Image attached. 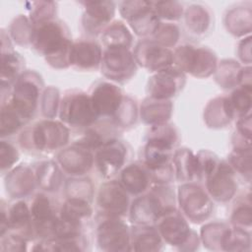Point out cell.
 Masks as SVG:
<instances>
[{
	"instance_id": "6da1fadb",
	"label": "cell",
	"mask_w": 252,
	"mask_h": 252,
	"mask_svg": "<svg viewBox=\"0 0 252 252\" xmlns=\"http://www.w3.org/2000/svg\"><path fill=\"white\" fill-rule=\"evenodd\" d=\"M32 43L53 67L66 68L71 65L73 43L62 22L49 20L33 25Z\"/></svg>"
},
{
	"instance_id": "7a4b0ae2",
	"label": "cell",
	"mask_w": 252,
	"mask_h": 252,
	"mask_svg": "<svg viewBox=\"0 0 252 252\" xmlns=\"http://www.w3.org/2000/svg\"><path fill=\"white\" fill-rule=\"evenodd\" d=\"M175 140L176 134L172 127L165 124L153 126L145 147V163L151 171L168 165Z\"/></svg>"
},
{
	"instance_id": "3957f363",
	"label": "cell",
	"mask_w": 252,
	"mask_h": 252,
	"mask_svg": "<svg viewBox=\"0 0 252 252\" xmlns=\"http://www.w3.org/2000/svg\"><path fill=\"white\" fill-rule=\"evenodd\" d=\"M173 63L182 72H189L195 77L202 78L208 77L215 72L217 58L210 49L184 45L174 52Z\"/></svg>"
},
{
	"instance_id": "277c9868",
	"label": "cell",
	"mask_w": 252,
	"mask_h": 252,
	"mask_svg": "<svg viewBox=\"0 0 252 252\" xmlns=\"http://www.w3.org/2000/svg\"><path fill=\"white\" fill-rule=\"evenodd\" d=\"M97 117L92 98L86 94L71 93L61 100L60 119L71 126H89Z\"/></svg>"
},
{
	"instance_id": "5b68a950",
	"label": "cell",
	"mask_w": 252,
	"mask_h": 252,
	"mask_svg": "<svg viewBox=\"0 0 252 252\" xmlns=\"http://www.w3.org/2000/svg\"><path fill=\"white\" fill-rule=\"evenodd\" d=\"M35 73H26L19 77L14 86L10 102L29 120L34 114L40 92L39 80H35Z\"/></svg>"
},
{
	"instance_id": "8992f818",
	"label": "cell",
	"mask_w": 252,
	"mask_h": 252,
	"mask_svg": "<svg viewBox=\"0 0 252 252\" xmlns=\"http://www.w3.org/2000/svg\"><path fill=\"white\" fill-rule=\"evenodd\" d=\"M100 63L103 75L116 82L130 79L136 71L135 58L126 47L106 48Z\"/></svg>"
},
{
	"instance_id": "52a82bcc",
	"label": "cell",
	"mask_w": 252,
	"mask_h": 252,
	"mask_svg": "<svg viewBox=\"0 0 252 252\" xmlns=\"http://www.w3.org/2000/svg\"><path fill=\"white\" fill-rule=\"evenodd\" d=\"M120 13L130 22L133 30L139 35L154 33L159 24L154 11L153 2L124 1L120 5Z\"/></svg>"
},
{
	"instance_id": "ba28073f",
	"label": "cell",
	"mask_w": 252,
	"mask_h": 252,
	"mask_svg": "<svg viewBox=\"0 0 252 252\" xmlns=\"http://www.w3.org/2000/svg\"><path fill=\"white\" fill-rule=\"evenodd\" d=\"M28 138L34 149L51 151L67 144L69 130L60 122L43 120L34 125Z\"/></svg>"
},
{
	"instance_id": "9c48e42d",
	"label": "cell",
	"mask_w": 252,
	"mask_h": 252,
	"mask_svg": "<svg viewBox=\"0 0 252 252\" xmlns=\"http://www.w3.org/2000/svg\"><path fill=\"white\" fill-rule=\"evenodd\" d=\"M97 241L102 250L126 251L131 250L130 235L124 222L115 216L104 217L97 227Z\"/></svg>"
},
{
	"instance_id": "30bf717a",
	"label": "cell",
	"mask_w": 252,
	"mask_h": 252,
	"mask_svg": "<svg viewBox=\"0 0 252 252\" xmlns=\"http://www.w3.org/2000/svg\"><path fill=\"white\" fill-rule=\"evenodd\" d=\"M134 58L152 72L165 70L173 63V53L167 47L150 40L142 41L136 46Z\"/></svg>"
},
{
	"instance_id": "8fae6325",
	"label": "cell",
	"mask_w": 252,
	"mask_h": 252,
	"mask_svg": "<svg viewBox=\"0 0 252 252\" xmlns=\"http://www.w3.org/2000/svg\"><path fill=\"white\" fill-rule=\"evenodd\" d=\"M185 82L183 72L177 67H168L165 70L157 72L148 85L151 97L158 99H168L175 95L182 89Z\"/></svg>"
},
{
	"instance_id": "7c38bea8",
	"label": "cell",
	"mask_w": 252,
	"mask_h": 252,
	"mask_svg": "<svg viewBox=\"0 0 252 252\" xmlns=\"http://www.w3.org/2000/svg\"><path fill=\"white\" fill-rule=\"evenodd\" d=\"M158 230L172 245H182L191 236L190 228L174 207L168 208L157 220Z\"/></svg>"
},
{
	"instance_id": "4fadbf2b",
	"label": "cell",
	"mask_w": 252,
	"mask_h": 252,
	"mask_svg": "<svg viewBox=\"0 0 252 252\" xmlns=\"http://www.w3.org/2000/svg\"><path fill=\"white\" fill-rule=\"evenodd\" d=\"M180 204L186 215L195 221L206 219L212 210V203L199 186L185 184L180 186Z\"/></svg>"
},
{
	"instance_id": "5bb4252c",
	"label": "cell",
	"mask_w": 252,
	"mask_h": 252,
	"mask_svg": "<svg viewBox=\"0 0 252 252\" xmlns=\"http://www.w3.org/2000/svg\"><path fill=\"white\" fill-rule=\"evenodd\" d=\"M125 156L126 149L121 142L117 140L104 142L95 156V163L101 175L109 178L116 174L124 164Z\"/></svg>"
},
{
	"instance_id": "9a60e30c",
	"label": "cell",
	"mask_w": 252,
	"mask_h": 252,
	"mask_svg": "<svg viewBox=\"0 0 252 252\" xmlns=\"http://www.w3.org/2000/svg\"><path fill=\"white\" fill-rule=\"evenodd\" d=\"M91 98L98 116L116 115L124 100L120 89L106 82L95 86Z\"/></svg>"
},
{
	"instance_id": "2e32d148",
	"label": "cell",
	"mask_w": 252,
	"mask_h": 252,
	"mask_svg": "<svg viewBox=\"0 0 252 252\" xmlns=\"http://www.w3.org/2000/svg\"><path fill=\"white\" fill-rule=\"evenodd\" d=\"M207 188L216 200H229L235 191V182L231 167L224 162H219L217 167L207 176Z\"/></svg>"
},
{
	"instance_id": "e0dca14e",
	"label": "cell",
	"mask_w": 252,
	"mask_h": 252,
	"mask_svg": "<svg viewBox=\"0 0 252 252\" xmlns=\"http://www.w3.org/2000/svg\"><path fill=\"white\" fill-rule=\"evenodd\" d=\"M98 205L108 216L124 214L128 206L127 191L117 181H109L101 185L98 192Z\"/></svg>"
},
{
	"instance_id": "ac0fdd59",
	"label": "cell",
	"mask_w": 252,
	"mask_h": 252,
	"mask_svg": "<svg viewBox=\"0 0 252 252\" xmlns=\"http://www.w3.org/2000/svg\"><path fill=\"white\" fill-rule=\"evenodd\" d=\"M85 6L83 25L90 33H97L114 16L115 6L111 1H87Z\"/></svg>"
},
{
	"instance_id": "d6986e66",
	"label": "cell",
	"mask_w": 252,
	"mask_h": 252,
	"mask_svg": "<svg viewBox=\"0 0 252 252\" xmlns=\"http://www.w3.org/2000/svg\"><path fill=\"white\" fill-rule=\"evenodd\" d=\"M166 209L168 208L163 206L162 201L159 198V192L157 190L148 196L137 199L133 203L131 218L133 221L135 220L140 224H148L157 221L158 217Z\"/></svg>"
},
{
	"instance_id": "ffe728a7",
	"label": "cell",
	"mask_w": 252,
	"mask_h": 252,
	"mask_svg": "<svg viewBox=\"0 0 252 252\" xmlns=\"http://www.w3.org/2000/svg\"><path fill=\"white\" fill-rule=\"evenodd\" d=\"M101 58V47L94 41L82 40L72 46L71 65L80 69L95 68L100 64Z\"/></svg>"
},
{
	"instance_id": "44dd1931",
	"label": "cell",
	"mask_w": 252,
	"mask_h": 252,
	"mask_svg": "<svg viewBox=\"0 0 252 252\" xmlns=\"http://www.w3.org/2000/svg\"><path fill=\"white\" fill-rule=\"evenodd\" d=\"M58 160L63 169L72 174H83L93 164V156L89 150L75 146L62 151L58 155Z\"/></svg>"
},
{
	"instance_id": "7402d4cb",
	"label": "cell",
	"mask_w": 252,
	"mask_h": 252,
	"mask_svg": "<svg viewBox=\"0 0 252 252\" xmlns=\"http://www.w3.org/2000/svg\"><path fill=\"white\" fill-rule=\"evenodd\" d=\"M171 102L167 99H158L149 97L145 99L141 107V114L148 124H164L171 113Z\"/></svg>"
},
{
	"instance_id": "603a6c76",
	"label": "cell",
	"mask_w": 252,
	"mask_h": 252,
	"mask_svg": "<svg viewBox=\"0 0 252 252\" xmlns=\"http://www.w3.org/2000/svg\"><path fill=\"white\" fill-rule=\"evenodd\" d=\"M177 178L182 181H192L201 178L197 157L189 150L178 151L174 157Z\"/></svg>"
},
{
	"instance_id": "cb8c5ba5",
	"label": "cell",
	"mask_w": 252,
	"mask_h": 252,
	"mask_svg": "<svg viewBox=\"0 0 252 252\" xmlns=\"http://www.w3.org/2000/svg\"><path fill=\"white\" fill-rule=\"evenodd\" d=\"M121 184L127 192L135 195L140 194L149 185V174L142 166L131 164L122 171Z\"/></svg>"
},
{
	"instance_id": "d4e9b609",
	"label": "cell",
	"mask_w": 252,
	"mask_h": 252,
	"mask_svg": "<svg viewBox=\"0 0 252 252\" xmlns=\"http://www.w3.org/2000/svg\"><path fill=\"white\" fill-rule=\"evenodd\" d=\"M32 172L28 167L20 166L16 168L9 177L7 181L9 187H7L10 193L15 197H21L27 195L33 188V177Z\"/></svg>"
},
{
	"instance_id": "484cf974",
	"label": "cell",
	"mask_w": 252,
	"mask_h": 252,
	"mask_svg": "<svg viewBox=\"0 0 252 252\" xmlns=\"http://www.w3.org/2000/svg\"><path fill=\"white\" fill-rule=\"evenodd\" d=\"M8 215V224L12 229L24 230V234L32 233V219L31 211L29 210L27 204L23 201L15 203L9 210Z\"/></svg>"
},
{
	"instance_id": "4316f807",
	"label": "cell",
	"mask_w": 252,
	"mask_h": 252,
	"mask_svg": "<svg viewBox=\"0 0 252 252\" xmlns=\"http://www.w3.org/2000/svg\"><path fill=\"white\" fill-rule=\"evenodd\" d=\"M132 244L135 250H158L161 244L158 230L147 225L133 228Z\"/></svg>"
},
{
	"instance_id": "83f0119b",
	"label": "cell",
	"mask_w": 252,
	"mask_h": 252,
	"mask_svg": "<svg viewBox=\"0 0 252 252\" xmlns=\"http://www.w3.org/2000/svg\"><path fill=\"white\" fill-rule=\"evenodd\" d=\"M102 44L108 47H126L132 42V35L128 29L121 23L115 22L110 25L101 34Z\"/></svg>"
},
{
	"instance_id": "f1b7e54d",
	"label": "cell",
	"mask_w": 252,
	"mask_h": 252,
	"mask_svg": "<svg viewBox=\"0 0 252 252\" xmlns=\"http://www.w3.org/2000/svg\"><path fill=\"white\" fill-rule=\"evenodd\" d=\"M92 215V208L89 202L80 198H69L61 209L60 218L81 225V220Z\"/></svg>"
},
{
	"instance_id": "f546056e",
	"label": "cell",
	"mask_w": 252,
	"mask_h": 252,
	"mask_svg": "<svg viewBox=\"0 0 252 252\" xmlns=\"http://www.w3.org/2000/svg\"><path fill=\"white\" fill-rule=\"evenodd\" d=\"M28 120L16 109V107L9 101V103L2 106L0 133L1 136L12 135L19 128H21Z\"/></svg>"
},
{
	"instance_id": "4dcf8cb0",
	"label": "cell",
	"mask_w": 252,
	"mask_h": 252,
	"mask_svg": "<svg viewBox=\"0 0 252 252\" xmlns=\"http://www.w3.org/2000/svg\"><path fill=\"white\" fill-rule=\"evenodd\" d=\"M23 59L19 54L15 52H3L2 53V70L1 81L2 85H10L15 79H19L23 67Z\"/></svg>"
},
{
	"instance_id": "1f68e13d",
	"label": "cell",
	"mask_w": 252,
	"mask_h": 252,
	"mask_svg": "<svg viewBox=\"0 0 252 252\" xmlns=\"http://www.w3.org/2000/svg\"><path fill=\"white\" fill-rule=\"evenodd\" d=\"M60 178L58 167L51 161L43 162L37 170L38 184L45 190H56L60 184Z\"/></svg>"
},
{
	"instance_id": "d6a6232c",
	"label": "cell",
	"mask_w": 252,
	"mask_h": 252,
	"mask_svg": "<svg viewBox=\"0 0 252 252\" xmlns=\"http://www.w3.org/2000/svg\"><path fill=\"white\" fill-rule=\"evenodd\" d=\"M233 113L245 116L251 109V87L241 86L236 89L229 98Z\"/></svg>"
},
{
	"instance_id": "836d02e7",
	"label": "cell",
	"mask_w": 252,
	"mask_h": 252,
	"mask_svg": "<svg viewBox=\"0 0 252 252\" xmlns=\"http://www.w3.org/2000/svg\"><path fill=\"white\" fill-rule=\"evenodd\" d=\"M186 22L189 28L195 32H203L210 22V17L206 9L201 6H191L186 12Z\"/></svg>"
},
{
	"instance_id": "e575fe53",
	"label": "cell",
	"mask_w": 252,
	"mask_h": 252,
	"mask_svg": "<svg viewBox=\"0 0 252 252\" xmlns=\"http://www.w3.org/2000/svg\"><path fill=\"white\" fill-rule=\"evenodd\" d=\"M153 7L158 19L178 20L183 12L182 5L175 1L153 2Z\"/></svg>"
},
{
	"instance_id": "d590c367",
	"label": "cell",
	"mask_w": 252,
	"mask_h": 252,
	"mask_svg": "<svg viewBox=\"0 0 252 252\" xmlns=\"http://www.w3.org/2000/svg\"><path fill=\"white\" fill-rule=\"evenodd\" d=\"M155 33L156 41L162 46H171L174 45L178 40L179 31L178 28L171 24L159 23Z\"/></svg>"
},
{
	"instance_id": "8d00e7d4",
	"label": "cell",
	"mask_w": 252,
	"mask_h": 252,
	"mask_svg": "<svg viewBox=\"0 0 252 252\" xmlns=\"http://www.w3.org/2000/svg\"><path fill=\"white\" fill-rule=\"evenodd\" d=\"M30 4L32 6L30 20L33 25L52 20L54 14L53 2H32Z\"/></svg>"
},
{
	"instance_id": "74e56055",
	"label": "cell",
	"mask_w": 252,
	"mask_h": 252,
	"mask_svg": "<svg viewBox=\"0 0 252 252\" xmlns=\"http://www.w3.org/2000/svg\"><path fill=\"white\" fill-rule=\"evenodd\" d=\"M232 165L242 174L246 173L250 176L251 172V152L250 148L239 149L235 148L234 152L229 157Z\"/></svg>"
},
{
	"instance_id": "f35d334b",
	"label": "cell",
	"mask_w": 252,
	"mask_h": 252,
	"mask_svg": "<svg viewBox=\"0 0 252 252\" xmlns=\"http://www.w3.org/2000/svg\"><path fill=\"white\" fill-rule=\"evenodd\" d=\"M103 143V139L98 132L94 129H88L85 135H83L77 142H75L74 145L91 151L100 148Z\"/></svg>"
},
{
	"instance_id": "ab89813d",
	"label": "cell",
	"mask_w": 252,
	"mask_h": 252,
	"mask_svg": "<svg viewBox=\"0 0 252 252\" xmlns=\"http://www.w3.org/2000/svg\"><path fill=\"white\" fill-rule=\"evenodd\" d=\"M19 158L17 150L10 144L5 141L1 142L0 145V163L1 169L5 170L6 168L11 167Z\"/></svg>"
},
{
	"instance_id": "60d3db41",
	"label": "cell",
	"mask_w": 252,
	"mask_h": 252,
	"mask_svg": "<svg viewBox=\"0 0 252 252\" xmlns=\"http://www.w3.org/2000/svg\"><path fill=\"white\" fill-rule=\"evenodd\" d=\"M44 99H43V113L45 116L53 117L56 113V105H57V99H58V92L56 89L50 88L46 91L44 94Z\"/></svg>"
},
{
	"instance_id": "b9f144b4",
	"label": "cell",
	"mask_w": 252,
	"mask_h": 252,
	"mask_svg": "<svg viewBox=\"0 0 252 252\" xmlns=\"http://www.w3.org/2000/svg\"><path fill=\"white\" fill-rule=\"evenodd\" d=\"M232 220L236 224L250 225L251 223V209L250 207H239L233 213Z\"/></svg>"
}]
</instances>
